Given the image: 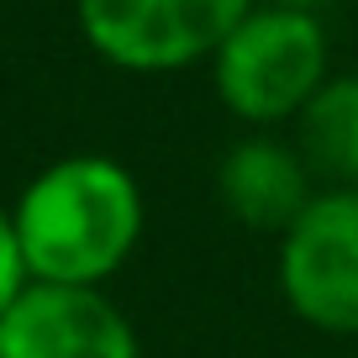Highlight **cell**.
<instances>
[{
	"label": "cell",
	"instance_id": "cell-1",
	"mask_svg": "<svg viewBox=\"0 0 358 358\" xmlns=\"http://www.w3.org/2000/svg\"><path fill=\"white\" fill-rule=\"evenodd\" d=\"M11 222L32 285L95 290L132 258L143 237V190L116 158L74 153L27 185Z\"/></svg>",
	"mask_w": 358,
	"mask_h": 358
},
{
	"label": "cell",
	"instance_id": "cell-2",
	"mask_svg": "<svg viewBox=\"0 0 358 358\" xmlns=\"http://www.w3.org/2000/svg\"><path fill=\"white\" fill-rule=\"evenodd\" d=\"M216 95L248 127L290 122L327 85V32L311 11L253 6L211 58Z\"/></svg>",
	"mask_w": 358,
	"mask_h": 358
},
{
	"label": "cell",
	"instance_id": "cell-3",
	"mask_svg": "<svg viewBox=\"0 0 358 358\" xmlns=\"http://www.w3.org/2000/svg\"><path fill=\"white\" fill-rule=\"evenodd\" d=\"M258 0H74L79 32L106 64L169 74L216 58Z\"/></svg>",
	"mask_w": 358,
	"mask_h": 358
},
{
	"label": "cell",
	"instance_id": "cell-4",
	"mask_svg": "<svg viewBox=\"0 0 358 358\" xmlns=\"http://www.w3.org/2000/svg\"><path fill=\"white\" fill-rule=\"evenodd\" d=\"M280 290L306 327L358 337V190H322L280 237Z\"/></svg>",
	"mask_w": 358,
	"mask_h": 358
},
{
	"label": "cell",
	"instance_id": "cell-5",
	"mask_svg": "<svg viewBox=\"0 0 358 358\" xmlns=\"http://www.w3.org/2000/svg\"><path fill=\"white\" fill-rule=\"evenodd\" d=\"M0 358H137V332L101 290L27 285L0 316Z\"/></svg>",
	"mask_w": 358,
	"mask_h": 358
},
{
	"label": "cell",
	"instance_id": "cell-6",
	"mask_svg": "<svg viewBox=\"0 0 358 358\" xmlns=\"http://www.w3.org/2000/svg\"><path fill=\"white\" fill-rule=\"evenodd\" d=\"M216 190H222V206L243 227L280 232V237L316 201L306 158L290 143H280V137H243V143H232L222 169H216Z\"/></svg>",
	"mask_w": 358,
	"mask_h": 358
},
{
	"label": "cell",
	"instance_id": "cell-7",
	"mask_svg": "<svg viewBox=\"0 0 358 358\" xmlns=\"http://www.w3.org/2000/svg\"><path fill=\"white\" fill-rule=\"evenodd\" d=\"M295 153L332 190H358V74H332L311 95L295 116Z\"/></svg>",
	"mask_w": 358,
	"mask_h": 358
},
{
	"label": "cell",
	"instance_id": "cell-8",
	"mask_svg": "<svg viewBox=\"0 0 358 358\" xmlns=\"http://www.w3.org/2000/svg\"><path fill=\"white\" fill-rule=\"evenodd\" d=\"M27 264H22V248H16V222L11 211H0V316L11 311V301L27 290Z\"/></svg>",
	"mask_w": 358,
	"mask_h": 358
},
{
	"label": "cell",
	"instance_id": "cell-9",
	"mask_svg": "<svg viewBox=\"0 0 358 358\" xmlns=\"http://www.w3.org/2000/svg\"><path fill=\"white\" fill-rule=\"evenodd\" d=\"M264 6H285V11H322V6H327V0H264Z\"/></svg>",
	"mask_w": 358,
	"mask_h": 358
}]
</instances>
